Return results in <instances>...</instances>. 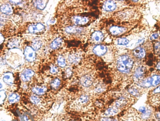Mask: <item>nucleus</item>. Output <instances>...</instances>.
I'll list each match as a JSON object with an SVG mask.
<instances>
[{
  "instance_id": "nucleus-1",
  "label": "nucleus",
  "mask_w": 160,
  "mask_h": 121,
  "mask_svg": "<svg viewBox=\"0 0 160 121\" xmlns=\"http://www.w3.org/2000/svg\"><path fill=\"white\" fill-rule=\"evenodd\" d=\"M133 66V61L129 56L123 55L118 58L117 68L120 72L127 73L130 72Z\"/></svg>"
},
{
  "instance_id": "nucleus-2",
  "label": "nucleus",
  "mask_w": 160,
  "mask_h": 121,
  "mask_svg": "<svg viewBox=\"0 0 160 121\" xmlns=\"http://www.w3.org/2000/svg\"><path fill=\"white\" fill-rule=\"evenodd\" d=\"M24 59L28 62H33L36 58V51L31 46H27L24 48Z\"/></svg>"
},
{
  "instance_id": "nucleus-3",
  "label": "nucleus",
  "mask_w": 160,
  "mask_h": 121,
  "mask_svg": "<svg viewBox=\"0 0 160 121\" xmlns=\"http://www.w3.org/2000/svg\"><path fill=\"white\" fill-rule=\"evenodd\" d=\"M45 29L44 24L41 23L32 24L28 28V31L31 34H36L44 31Z\"/></svg>"
},
{
  "instance_id": "nucleus-4",
  "label": "nucleus",
  "mask_w": 160,
  "mask_h": 121,
  "mask_svg": "<svg viewBox=\"0 0 160 121\" xmlns=\"http://www.w3.org/2000/svg\"><path fill=\"white\" fill-rule=\"evenodd\" d=\"M35 74L34 70L31 68H27L23 70L21 74V80L24 82H28L30 81Z\"/></svg>"
},
{
  "instance_id": "nucleus-5",
  "label": "nucleus",
  "mask_w": 160,
  "mask_h": 121,
  "mask_svg": "<svg viewBox=\"0 0 160 121\" xmlns=\"http://www.w3.org/2000/svg\"><path fill=\"white\" fill-rule=\"evenodd\" d=\"M108 49L106 46L103 45H97L94 47L93 51L94 53L98 56L104 55L107 51Z\"/></svg>"
},
{
  "instance_id": "nucleus-6",
  "label": "nucleus",
  "mask_w": 160,
  "mask_h": 121,
  "mask_svg": "<svg viewBox=\"0 0 160 121\" xmlns=\"http://www.w3.org/2000/svg\"><path fill=\"white\" fill-rule=\"evenodd\" d=\"M2 80L6 85L11 86L14 82V76L11 72H6L4 74Z\"/></svg>"
},
{
  "instance_id": "nucleus-7",
  "label": "nucleus",
  "mask_w": 160,
  "mask_h": 121,
  "mask_svg": "<svg viewBox=\"0 0 160 121\" xmlns=\"http://www.w3.org/2000/svg\"><path fill=\"white\" fill-rule=\"evenodd\" d=\"M46 90L47 88L45 86H36L32 87V91L34 95L41 96L45 94Z\"/></svg>"
},
{
  "instance_id": "nucleus-8",
  "label": "nucleus",
  "mask_w": 160,
  "mask_h": 121,
  "mask_svg": "<svg viewBox=\"0 0 160 121\" xmlns=\"http://www.w3.org/2000/svg\"><path fill=\"white\" fill-rule=\"evenodd\" d=\"M0 11L6 15H10L13 12L11 5L8 4H4L0 6Z\"/></svg>"
},
{
  "instance_id": "nucleus-9",
  "label": "nucleus",
  "mask_w": 160,
  "mask_h": 121,
  "mask_svg": "<svg viewBox=\"0 0 160 121\" xmlns=\"http://www.w3.org/2000/svg\"><path fill=\"white\" fill-rule=\"evenodd\" d=\"M146 69L143 66L138 67L135 71L134 77L136 80H140L143 77L145 73Z\"/></svg>"
},
{
  "instance_id": "nucleus-10",
  "label": "nucleus",
  "mask_w": 160,
  "mask_h": 121,
  "mask_svg": "<svg viewBox=\"0 0 160 121\" xmlns=\"http://www.w3.org/2000/svg\"><path fill=\"white\" fill-rule=\"evenodd\" d=\"M116 5L113 1H107L103 4V9L106 11H112L116 10Z\"/></svg>"
},
{
  "instance_id": "nucleus-11",
  "label": "nucleus",
  "mask_w": 160,
  "mask_h": 121,
  "mask_svg": "<svg viewBox=\"0 0 160 121\" xmlns=\"http://www.w3.org/2000/svg\"><path fill=\"white\" fill-rule=\"evenodd\" d=\"M126 31V29L123 27L113 26L109 28V32L112 35L117 36Z\"/></svg>"
},
{
  "instance_id": "nucleus-12",
  "label": "nucleus",
  "mask_w": 160,
  "mask_h": 121,
  "mask_svg": "<svg viewBox=\"0 0 160 121\" xmlns=\"http://www.w3.org/2000/svg\"><path fill=\"white\" fill-rule=\"evenodd\" d=\"M80 81L81 85L83 86L88 87L93 84V79L91 76H86L82 77Z\"/></svg>"
},
{
  "instance_id": "nucleus-13",
  "label": "nucleus",
  "mask_w": 160,
  "mask_h": 121,
  "mask_svg": "<svg viewBox=\"0 0 160 121\" xmlns=\"http://www.w3.org/2000/svg\"><path fill=\"white\" fill-rule=\"evenodd\" d=\"M134 56L139 59H142L146 55V51L143 48L139 47L135 49L133 51Z\"/></svg>"
},
{
  "instance_id": "nucleus-14",
  "label": "nucleus",
  "mask_w": 160,
  "mask_h": 121,
  "mask_svg": "<svg viewBox=\"0 0 160 121\" xmlns=\"http://www.w3.org/2000/svg\"><path fill=\"white\" fill-rule=\"evenodd\" d=\"M34 7L39 10H44L48 4L47 1H33Z\"/></svg>"
},
{
  "instance_id": "nucleus-15",
  "label": "nucleus",
  "mask_w": 160,
  "mask_h": 121,
  "mask_svg": "<svg viewBox=\"0 0 160 121\" xmlns=\"http://www.w3.org/2000/svg\"><path fill=\"white\" fill-rule=\"evenodd\" d=\"M73 22L76 24L80 25L87 23L88 19L86 17L82 16H75L73 18Z\"/></svg>"
},
{
  "instance_id": "nucleus-16",
  "label": "nucleus",
  "mask_w": 160,
  "mask_h": 121,
  "mask_svg": "<svg viewBox=\"0 0 160 121\" xmlns=\"http://www.w3.org/2000/svg\"><path fill=\"white\" fill-rule=\"evenodd\" d=\"M63 43V40L61 38L58 37L56 39L53 40V41L51 42L50 45V47L52 50H56L59 48Z\"/></svg>"
},
{
  "instance_id": "nucleus-17",
  "label": "nucleus",
  "mask_w": 160,
  "mask_h": 121,
  "mask_svg": "<svg viewBox=\"0 0 160 121\" xmlns=\"http://www.w3.org/2000/svg\"><path fill=\"white\" fill-rule=\"evenodd\" d=\"M65 31L67 33L69 34H74L81 32L82 29L74 26H70L65 28Z\"/></svg>"
},
{
  "instance_id": "nucleus-18",
  "label": "nucleus",
  "mask_w": 160,
  "mask_h": 121,
  "mask_svg": "<svg viewBox=\"0 0 160 121\" xmlns=\"http://www.w3.org/2000/svg\"><path fill=\"white\" fill-rule=\"evenodd\" d=\"M103 34L101 31H95L92 34V39L96 42L102 41L103 39Z\"/></svg>"
},
{
  "instance_id": "nucleus-19",
  "label": "nucleus",
  "mask_w": 160,
  "mask_h": 121,
  "mask_svg": "<svg viewBox=\"0 0 160 121\" xmlns=\"http://www.w3.org/2000/svg\"><path fill=\"white\" fill-rule=\"evenodd\" d=\"M20 100V96L16 93H12L9 95L8 101L10 103L13 104L18 102Z\"/></svg>"
},
{
  "instance_id": "nucleus-20",
  "label": "nucleus",
  "mask_w": 160,
  "mask_h": 121,
  "mask_svg": "<svg viewBox=\"0 0 160 121\" xmlns=\"http://www.w3.org/2000/svg\"><path fill=\"white\" fill-rule=\"evenodd\" d=\"M138 85L139 86L143 88H149L150 87L152 86L151 78H147L145 80H143L138 83Z\"/></svg>"
},
{
  "instance_id": "nucleus-21",
  "label": "nucleus",
  "mask_w": 160,
  "mask_h": 121,
  "mask_svg": "<svg viewBox=\"0 0 160 121\" xmlns=\"http://www.w3.org/2000/svg\"><path fill=\"white\" fill-rule=\"evenodd\" d=\"M42 45H43V43L41 40H36L32 42V47L36 51L39 50L41 48Z\"/></svg>"
},
{
  "instance_id": "nucleus-22",
  "label": "nucleus",
  "mask_w": 160,
  "mask_h": 121,
  "mask_svg": "<svg viewBox=\"0 0 160 121\" xmlns=\"http://www.w3.org/2000/svg\"><path fill=\"white\" fill-rule=\"evenodd\" d=\"M68 59L71 63H76L80 60V56L77 54H71L69 56Z\"/></svg>"
},
{
  "instance_id": "nucleus-23",
  "label": "nucleus",
  "mask_w": 160,
  "mask_h": 121,
  "mask_svg": "<svg viewBox=\"0 0 160 121\" xmlns=\"http://www.w3.org/2000/svg\"><path fill=\"white\" fill-rule=\"evenodd\" d=\"M151 78V80L152 86H156L159 85L160 83V76L159 75H153Z\"/></svg>"
},
{
  "instance_id": "nucleus-24",
  "label": "nucleus",
  "mask_w": 160,
  "mask_h": 121,
  "mask_svg": "<svg viewBox=\"0 0 160 121\" xmlns=\"http://www.w3.org/2000/svg\"><path fill=\"white\" fill-rule=\"evenodd\" d=\"M60 84H61L60 80L58 78H55L52 80L50 83V85L53 89H57L60 85Z\"/></svg>"
},
{
  "instance_id": "nucleus-25",
  "label": "nucleus",
  "mask_w": 160,
  "mask_h": 121,
  "mask_svg": "<svg viewBox=\"0 0 160 121\" xmlns=\"http://www.w3.org/2000/svg\"><path fill=\"white\" fill-rule=\"evenodd\" d=\"M7 98V94L4 90H0V105L3 104Z\"/></svg>"
},
{
  "instance_id": "nucleus-26",
  "label": "nucleus",
  "mask_w": 160,
  "mask_h": 121,
  "mask_svg": "<svg viewBox=\"0 0 160 121\" xmlns=\"http://www.w3.org/2000/svg\"><path fill=\"white\" fill-rule=\"evenodd\" d=\"M58 65L61 68H64L66 66V62L65 59L63 56L62 55L59 56L58 58Z\"/></svg>"
},
{
  "instance_id": "nucleus-27",
  "label": "nucleus",
  "mask_w": 160,
  "mask_h": 121,
  "mask_svg": "<svg viewBox=\"0 0 160 121\" xmlns=\"http://www.w3.org/2000/svg\"><path fill=\"white\" fill-rule=\"evenodd\" d=\"M30 101L34 105L39 104L41 102V99L38 96L36 95H32L30 97Z\"/></svg>"
},
{
  "instance_id": "nucleus-28",
  "label": "nucleus",
  "mask_w": 160,
  "mask_h": 121,
  "mask_svg": "<svg viewBox=\"0 0 160 121\" xmlns=\"http://www.w3.org/2000/svg\"><path fill=\"white\" fill-rule=\"evenodd\" d=\"M126 102H127V100L125 98H120L116 102V106L118 108H121V107H122L126 104Z\"/></svg>"
},
{
  "instance_id": "nucleus-29",
  "label": "nucleus",
  "mask_w": 160,
  "mask_h": 121,
  "mask_svg": "<svg viewBox=\"0 0 160 121\" xmlns=\"http://www.w3.org/2000/svg\"><path fill=\"white\" fill-rule=\"evenodd\" d=\"M118 112V110L116 108H108L105 114L107 116H113L114 114H116Z\"/></svg>"
},
{
  "instance_id": "nucleus-30",
  "label": "nucleus",
  "mask_w": 160,
  "mask_h": 121,
  "mask_svg": "<svg viewBox=\"0 0 160 121\" xmlns=\"http://www.w3.org/2000/svg\"><path fill=\"white\" fill-rule=\"evenodd\" d=\"M117 43L120 45H126L129 43V41L125 38H119L117 40Z\"/></svg>"
},
{
  "instance_id": "nucleus-31",
  "label": "nucleus",
  "mask_w": 160,
  "mask_h": 121,
  "mask_svg": "<svg viewBox=\"0 0 160 121\" xmlns=\"http://www.w3.org/2000/svg\"><path fill=\"white\" fill-rule=\"evenodd\" d=\"M89 100V97L86 95H83L80 98V101L82 104H85L87 103Z\"/></svg>"
},
{
  "instance_id": "nucleus-32",
  "label": "nucleus",
  "mask_w": 160,
  "mask_h": 121,
  "mask_svg": "<svg viewBox=\"0 0 160 121\" xmlns=\"http://www.w3.org/2000/svg\"><path fill=\"white\" fill-rule=\"evenodd\" d=\"M129 92H130V94L135 96H138L139 94V92L138 90L135 88H131L129 90Z\"/></svg>"
},
{
  "instance_id": "nucleus-33",
  "label": "nucleus",
  "mask_w": 160,
  "mask_h": 121,
  "mask_svg": "<svg viewBox=\"0 0 160 121\" xmlns=\"http://www.w3.org/2000/svg\"><path fill=\"white\" fill-rule=\"evenodd\" d=\"M18 42L17 41V40H13L12 41L10 42L9 43V45L10 46V47H15V46L18 45Z\"/></svg>"
},
{
  "instance_id": "nucleus-34",
  "label": "nucleus",
  "mask_w": 160,
  "mask_h": 121,
  "mask_svg": "<svg viewBox=\"0 0 160 121\" xmlns=\"http://www.w3.org/2000/svg\"><path fill=\"white\" fill-rule=\"evenodd\" d=\"M58 68H57V67L54 66H53L52 67H51V68H50V73H53V74L56 73L58 72Z\"/></svg>"
},
{
  "instance_id": "nucleus-35",
  "label": "nucleus",
  "mask_w": 160,
  "mask_h": 121,
  "mask_svg": "<svg viewBox=\"0 0 160 121\" xmlns=\"http://www.w3.org/2000/svg\"><path fill=\"white\" fill-rule=\"evenodd\" d=\"M20 120L21 121H29V117L26 114H23L20 116Z\"/></svg>"
},
{
  "instance_id": "nucleus-36",
  "label": "nucleus",
  "mask_w": 160,
  "mask_h": 121,
  "mask_svg": "<svg viewBox=\"0 0 160 121\" xmlns=\"http://www.w3.org/2000/svg\"><path fill=\"white\" fill-rule=\"evenodd\" d=\"M158 37H159V35H158V33H153L150 37V39L152 40H156V39H157L158 38Z\"/></svg>"
},
{
  "instance_id": "nucleus-37",
  "label": "nucleus",
  "mask_w": 160,
  "mask_h": 121,
  "mask_svg": "<svg viewBox=\"0 0 160 121\" xmlns=\"http://www.w3.org/2000/svg\"><path fill=\"white\" fill-rule=\"evenodd\" d=\"M11 4L14 5H19L22 2L21 1H10Z\"/></svg>"
},
{
  "instance_id": "nucleus-38",
  "label": "nucleus",
  "mask_w": 160,
  "mask_h": 121,
  "mask_svg": "<svg viewBox=\"0 0 160 121\" xmlns=\"http://www.w3.org/2000/svg\"><path fill=\"white\" fill-rule=\"evenodd\" d=\"M102 121H116V120L109 118H104L102 119Z\"/></svg>"
},
{
  "instance_id": "nucleus-39",
  "label": "nucleus",
  "mask_w": 160,
  "mask_h": 121,
  "mask_svg": "<svg viewBox=\"0 0 160 121\" xmlns=\"http://www.w3.org/2000/svg\"><path fill=\"white\" fill-rule=\"evenodd\" d=\"M4 41V36L1 33H0V45H1V43H3Z\"/></svg>"
},
{
  "instance_id": "nucleus-40",
  "label": "nucleus",
  "mask_w": 160,
  "mask_h": 121,
  "mask_svg": "<svg viewBox=\"0 0 160 121\" xmlns=\"http://www.w3.org/2000/svg\"><path fill=\"white\" fill-rule=\"evenodd\" d=\"M159 48H160V43L159 42H156L155 45V49L156 50H159Z\"/></svg>"
},
{
  "instance_id": "nucleus-41",
  "label": "nucleus",
  "mask_w": 160,
  "mask_h": 121,
  "mask_svg": "<svg viewBox=\"0 0 160 121\" xmlns=\"http://www.w3.org/2000/svg\"><path fill=\"white\" fill-rule=\"evenodd\" d=\"M159 91H159V87H158L155 90L154 92L157 94V93H159Z\"/></svg>"
},
{
  "instance_id": "nucleus-42",
  "label": "nucleus",
  "mask_w": 160,
  "mask_h": 121,
  "mask_svg": "<svg viewBox=\"0 0 160 121\" xmlns=\"http://www.w3.org/2000/svg\"><path fill=\"white\" fill-rule=\"evenodd\" d=\"M144 41V40L143 39H139L138 42V44H139V43H141L142 42H143Z\"/></svg>"
},
{
  "instance_id": "nucleus-43",
  "label": "nucleus",
  "mask_w": 160,
  "mask_h": 121,
  "mask_svg": "<svg viewBox=\"0 0 160 121\" xmlns=\"http://www.w3.org/2000/svg\"><path fill=\"white\" fill-rule=\"evenodd\" d=\"M2 87H3V85H2V83L0 82V90L2 88Z\"/></svg>"
},
{
  "instance_id": "nucleus-44",
  "label": "nucleus",
  "mask_w": 160,
  "mask_h": 121,
  "mask_svg": "<svg viewBox=\"0 0 160 121\" xmlns=\"http://www.w3.org/2000/svg\"><path fill=\"white\" fill-rule=\"evenodd\" d=\"M157 69H158V70L160 69V64H159V62L158 63V64H157Z\"/></svg>"
},
{
  "instance_id": "nucleus-45",
  "label": "nucleus",
  "mask_w": 160,
  "mask_h": 121,
  "mask_svg": "<svg viewBox=\"0 0 160 121\" xmlns=\"http://www.w3.org/2000/svg\"><path fill=\"white\" fill-rule=\"evenodd\" d=\"M17 121V120H12V121Z\"/></svg>"
},
{
  "instance_id": "nucleus-46",
  "label": "nucleus",
  "mask_w": 160,
  "mask_h": 121,
  "mask_svg": "<svg viewBox=\"0 0 160 121\" xmlns=\"http://www.w3.org/2000/svg\"></svg>"
}]
</instances>
